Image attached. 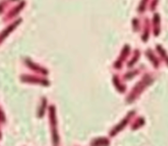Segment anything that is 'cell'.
I'll return each mask as SVG.
<instances>
[{
    "label": "cell",
    "instance_id": "obj_1",
    "mask_svg": "<svg viewBox=\"0 0 168 146\" xmlns=\"http://www.w3.org/2000/svg\"><path fill=\"white\" fill-rule=\"evenodd\" d=\"M49 118H50V123L52 128V137L53 139V143L54 145L58 144V136L57 131V121L55 113V108L53 106H51L49 107Z\"/></svg>",
    "mask_w": 168,
    "mask_h": 146
},
{
    "label": "cell",
    "instance_id": "obj_2",
    "mask_svg": "<svg viewBox=\"0 0 168 146\" xmlns=\"http://www.w3.org/2000/svg\"><path fill=\"white\" fill-rule=\"evenodd\" d=\"M108 140L105 138H100L99 139L94 140L93 142V145H108L109 141Z\"/></svg>",
    "mask_w": 168,
    "mask_h": 146
}]
</instances>
